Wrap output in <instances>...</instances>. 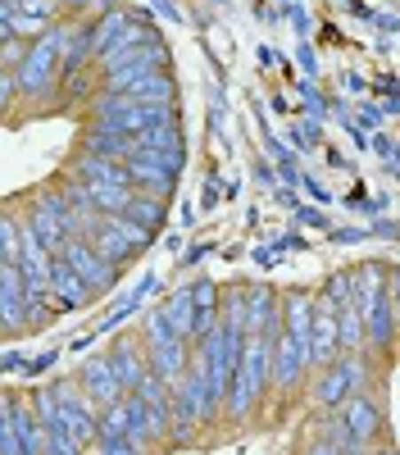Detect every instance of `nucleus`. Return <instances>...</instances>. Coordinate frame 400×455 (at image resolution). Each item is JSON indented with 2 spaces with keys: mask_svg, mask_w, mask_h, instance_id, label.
Listing matches in <instances>:
<instances>
[{
  "mask_svg": "<svg viewBox=\"0 0 400 455\" xmlns=\"http://www.w3.org/2000/svg\"><path fill=\"white\" fill-rule=\"evenodd\" d=\"M73 32H78V23H59V28H51L46 36H36V42L27 46L23 64L14 68L19 73V96L27 105H42L64 83V55L73 46Z\"/></svg>",
  "mask_w": 400,
  "mask_h": 455,
  "instance_id": "obj_1",
  "label": "nucleus"
},
{
  "mask_svg": "<svg viewBox=\"0 0 400 455\" xmlns=\"http://www.w3.org/2000/svg\"><path fill=\"white\" fill-rule=\"evenodd\" d=\"M373 351H341L327 369L314 373V387H310V405L333 414L341 401H350L355 392H373Z\"/></svg>",
  "mask_w": 400,
  "mask_h": 455,
  "instance_id": "obj_2",
  "label": "nucleus"
},
{
  "mask_svg": "<svg viewBox=\"0 0 400 455\" xmlns=\"http://www.w3.org/2000/svg\"><path fill=\"white\" fill-rule=\"evenodd\" d=\"M91 124L100 128H114L123 137H141L151 128H164V124H177V105H164V100H132V96H109L100 92L91 100Z\"/></svg>",
  "mask_w": 400,
  "mask_h": 455,
  "instance_id": "obj_3",
  "label": "nucleus"
},
{
  "mask_svg": "<svg viewBox=\"0 0 400 455\" xmlns=\"http://www.w3.org/2000/svg\"><path fill=\"white\" fill-rule=\"evenodd\" d=\"M333 419H337V433H341V451H369V446L382 442V428H387L378 392H355L350 401H341L333 410Z\"/></svg>",
  "mask_w": 400,
  "mask_h": 455,
  "instance_id": "obj_4",
  "label": "nucleus"
},
{
  "mask_svg": "<svg viewBox=\"0 0 400 455\" xmlns=\"http://www.w3.org/2000/svg\"><path fill=\"white\" fill-rule=\"evenodd\" d=\"M59 259H68L73 264V269H78V278L96 291V296H105L109 287H114L119 283V264H109L87 237H73L64 251H59Z\"/></svg>",
  "mask_w": 400,
  "mask_h": 455,
  "instance_id": "obj_5",
  "label": "nucleus"
},
{
  "mask_svg": "<svg viewBox=\"0 0 400 455\" xmlns=\"http://www.w3.org/2000/svg\"><path fill=\"white\" fill-rule=\"evenodd\" d=\"M0 323H5V337H19L32 328L27 315V278L19 264H0Z\"/></svg>",
  "mask_w": 400,
  "mask_h": 455,
  "instance_id": "obj_6",
  "label": "nucleus"
},
{
  "mask_svg": "<svg viewBox=\"0 0 400 455\" xmlns=\"http://www.w3.org/2000/svg\"><path fill=\"white\" fill-rule=\"evenodd\" d=\"M78 383H82V392H87L100 410L128 396V392H123V378H119V369H114V360H109V351L96 355V360H87V364L78 369Z\"/></svg>",
  "mask_w": 400,
  "mask_h": 455,
  "instance_id": "obj_7",
  "label": "nucleus"
},
{
  "mask_svg": "<svg viewBox=\"0 0 400 455\" xmlns=\"http://www.w3.org/2000/svg\"><path fill=\"white\" fill-rule=\"evenodd\" d=\"M59 10H64V5H55V0H23V5H19L14 14L0 19V28L19 32L23 42H36V36H46L51 28H59V23H64V19H59Z\"/></svg>",
  "mask_w": 400,
  "mask_h": 455,
  "instance_id": "obj_8",
  "label": "nucleus"
},
{
  "mask_svg": "<svg viewBox=\"0 0 400 455\" xmlns=\"http://www.w3.org/2000/svg\"><path fill=\"white\" fill-rule=\"evenodd\" d=\"M109 360H114V369L123 378V392H141V383L155 373L151 369V351H145V341H137V337H114Z\"/></svg>",
  "mask_w": 400,
  "mask_h": 455,
  "instance_id": "obj_9",
  "label": "nucleus"
},
{
  "mask_svg": "<svg viewBox=\"0 0 400 455\" xmlns=\"http://www.w3.org/2000/svg\"><path fill=\"white\" fill-rule=\"evenodd\" d=\"M160 46V36L151 32V28H128L123 36H119V46L114 51H109V55H100L96 60V68H100V78H105V73H119V68H128V64H141L145 55H151Z\"/></svg>",
  "mask_w": 400,
  "mask_h": 455,
  "instance_id": "obj_10",
  "label": "nucleus"
},
{
  "mask_svg": "<svg viewBox=\"0 0 400 455\" xmlns=\"http://www.w3.org/2000/svg\"><path fill=\"white\" fill-rule=\"evenodd\" d=\"M192 341H164V347H151V369H155V378L164 387H182V378H187V369H192Z\"/></svg>",
  "mask_w": 400,
  "mask_h": 455,
  "instance_id": "obj_11",
  "label": "nucleus"
},
{
  "mask_svg": "<svg viewBox=\"0 0 400 455\" xmlns=\"http://www.w3.org/2000/svg\"><path fill=\"white\" fill-rule=\"evenodd\" d=\"M123 164H128V173H132V187H137V192L160 196V201H169V196H173L177 173H173V169H164L155 156H128Z\"/></svg>",
  "mask_w": 400,
  "mask_h": 455,
  "instance_id": "obj_12",
  "label": "nucleus"
},
{
  "mask_svg": "<svg viewBox=\"0 0 400 455\" xmlns=\"http://www.w3.org/2000/svg\"><path fill=\"white\" fill-rule=\"evenodd\" d=\"M68 178H78V182H119V187H132L128 164L114 160V156H96V150H78V160H73Z\"/></svg>",
  "mask_w": 400,
  "mask_h": 455,
  "instance_id": "obj_13",
  "label": "nucleus"
},
{
  "mask_svg": "<svg viewBox=\"0 0 400 455\" xmlns=\"http://www.w3.org/2000/svg\"><path fill=\"white\" fill-rule=\"evenodd\" d=\"M51 296H55V310L64 315V310H82L87 300L96 296L82 278H78V269H73L68 259H59L55 255V274H51Z\"/></svg>",
  "mask_w": 400,
  "mask_h": 455,
  "instance_id": "obj_14",
  "label": "nucleus"
},
{
  "mask_svg": "<svg viewBox=\"0 0 400 455\" xmlns=\"http://www.w3.org/2000/svg\"><path fill=\"white\" fill-rule=\"evenodd\" d=\"M87 242L109 259V264H123V259H132L137 255V242L123 233V223H119V214H105L91 233H87Z\"/></svg>",
  "mask_w": 400,
  "mask_h": 455,
  "instance_id": "obj_15",
  "label": "nucleus"
},
{
  "mask_svg": "<svg viewBox=\"0 0 400 455\" xmlns=\"http://www.w3.org/2000/svg\"><path fill=\"white\" fill-rule=\"evenodd\" d=\"M132 28V19L123 14V10H105V14H96V19H87V46H91V55L100 60V55H109L119 46V36Z\"/></svg>",
  "mask_w": 400,
  "mask_h": 455,
  "instance_id": "obj_16",
  "label": "nucleus"
},
{
  "mask_svg": "<svg viewBox=\"0 0 400 455\" xmlns=\"http://www.w3.org/2000/svg\"><path fill=\"white\" fill-rule=\"evenodd\" d=\"M341 351H369V319L359 310V296L341 306Z\"/></svg>",
  "mask_w": 400,
  "mask_h": 455,
  "instance_id": "obj_17",
  "label": "nucleus"
},
{
  "mask_svg": "<svg viewBox=\"0 0 400 455\" xmlns=\"http://www.w3.org/2000/svg\"><path fill=\"white\" fill-rule=\"evenodd\" d=\"M160 310H164V319L177 328V337H187V341H192V328H196V300H192V287L173 291Z\"/></svg>",
  "mask_w": 400,
  "mask_h": 455,
  "instance_id": "obj_18",
  "label": "nucleus"
},
{
  "mask_svg": "<svg viewBox=\"0 0 400 455\" xmlns=\"http://www.w3.org/2000/svg\"><path fill=\"white\" fill-rule=\"evenodd\" d=\"M301 455H346L341 451V433H337V419H323V428H314L305 437V451Z\"/></svg>",
  "mask_w": 400,
  "mask_h": 455,
  "instance_id": "obj_19",
  "label": "nucleus"
},
{
  "mask_svg": "<svg viewBox=\"0 0 400 455\" xmlns=\"http://www.w3.org/2000/svg\"><path fill=\"white\" fill-rule=\"evenodd\" d=\"M123 214H128V219H137V223H145L151 233H155V228H164V201H160V196L137 192V196H132V205H128Z\"/></svg>",
  "mask_w": 400,
  "mask_h": 455,
  "instance_id": "obj_20",
  "label": "nucleus"
},
{
  "mask_svg": "<svg viewBox=\"0 0 400 455\" xmlns=\"http://www.w3.org/2000/svg\"><path fill=\"white\" fill-rule=\"evenodd\" d=\"M100 437H132V414H128L123 401L100 410Z\"/></svg>",
  "mask_w": 400,
  "mask_h": 455,
  "instance_id": "obj_21",
  "label": "nucleus"
},
{
  "mask_svg": "<svg viewBox=\"0 0 400 455\" xmlns=\"http://www.w3.org/2000/svg\"><path fill=\"white\" fill-rule=\"evenodd\" d=\"M91 455H151V451L137 446L132 437H100V442L91 446Z\"/></svg>",
  "mask_w": 400,
  "mask_h": 455,
  "instance_id": "obj_22",
  "label": "nucleus"
},
{
  "mask_svg": "<svg viewBox=\"0 0 400 455\" xmlns=\"http://www.w3.org/2000/svg\"><path fill=\"white\" fill-rule=\"evenodd\" d=\"M64 5H68V10H82V14H91V19H96V14H105L109 0H64Z\"/></svg>",
  "mask_w": 400,
  "mask_h": 455,
  "instance_id": "obj_23",
  "label": "nucleus"
},
{
  "mask_svg": "<svg viewBox=\"0 0 400 455\" xmlns=\"http://www.w3.org/2000/svg\"><path fill=\"white\" fill-rule=\"evenodd\" d=\"M391 291H396V323H400V269L391 274Z\"/></svg>",
  "mask_w": 400,
  "mask_h": 455,
  "instance_id": "obj_24",
  "label": "nucleus"
},
{
  "mask_svg": "<svg viewBox=\"0 0 400 455\" xmlns=\"http://www.w3.org/2000/svg\"><path fill=\"white\" fill-rule=\"evenodd\" d=\"M5 369H23V355L19 351H5Z\"/></svg>",
  "mask_w": 400,
  "mask_h": 455,
  "instance_id": "obj_25",
  "label": "nucleus"
},
{
  "mask_svg": "<svg viewBox=\"0 0 400 455\" xmlns=\"http://www.w3.org/2000/svg\"><path fill=\"white\" fill-rule=\"evenodd\" d=\"M369 455H396V446H387V442H378V446H369Z\"/></svg>",
  "mask_w": 400,
  "mask_h": 455,
  "instance_id": "obj_26",
  "label": "nucleus"
}]
</instances>
